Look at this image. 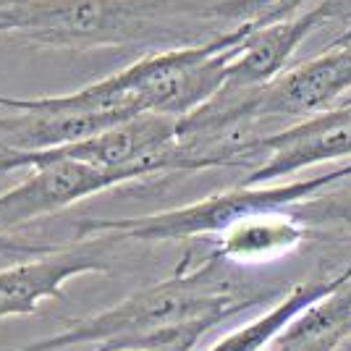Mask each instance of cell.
<instances>
[{"instance_id":"1","label":"cell","mask_w":351,"mask_h":351,"mask_svg":"<svg viewBox=\"0 0 351 351\" xmlns=\"http://www.w3.org/2000/svg\"><path fill=\"white\" fill-rule=\"evenodd\" d=\"M278 289H263L236 273L234 265L213 254L191 265L186 254L173 276L142 286L118 304L97 315L76 317L63 330L37 338L11 351H60L73 346L105 349H160L181 346L194 351L220 322L270 302Z\"/></svg>"},{"instance_id":"2","label":"cell","mask_w":351,"mask_h":351,"mask_svg":"<svg viewBox=\"0 0 351 351\" xmlns=\"http://www.w3.org/2000/svg\"><path fill=\"white\" fill-rule=\"evenodd\" d=\"M210 0H3L0 37L43 47H149L186 43Z\"/></svg>"},{"instance_id":"3","label":"cell","mask_w":351,"mask_h":351,"mask_svg":"<svg viewBox=\"0 0 351 351\" xmlns=\"http://www.w3.org/2000/svg\"><path fill=\"white\" fill-rule=\"evenodd\" d=\"M351 178V162L330 168L325 173L267 184V186H244L215 191L205 199L173 210H162L139 218H89L76 226V241L82 239H108V241H189L202 236H218L236 220L263 210H280L322 191L333 189L341 181Z\"/></svg>"},{"instance_id":"4","label":"cell","mask_w":351,"mask_h":351,"mask_svg":"<svg viewBox=\"0 0 351 351\" xmlns=\"http://www.w3.org/2000/svg\"><path fill=\"white\" fill-rule=\"evenodd\" d=\"M236 165H254L244 186H267L320 162H351V97L278 132L249 139L234 152Z\"/></svg>"},{"instance_id":"5","label":"cell","mask_w":351,"mask_h":351,"mask_svg":"<svg viewBox=\"0 0 351 351\" xmlns=\"http://www.w3.org/2000/svg\"><path fill=\"white\" fill-rule=\"evenodd\" d=\"M32 173L0 194V231L56 215L95 194L142 181L134 168H103L82 160H37Z\"/></svg>"},{"instance_id":"6","label":"cell","mask_w":351,"mask_h":351,"mask_svg":"<svg viewBox=\"0 0 351 351\" xmlns=\"http://www.w3.org/2000/svg\"><path fill=\"white\" fill-rule=\"evenodd\" d=\"M108 239H82L76 244H60L58 249L27 257L0 270V322L37 312L45 299L63 293L66 283L87 273L110 276L113 265L105 257Z\"/></svg>"},{"instance_id":"7","label":"cell","mask_w":351,"mask_h":351,"mask_svg":"<svg viewBox=\"0 0 351 351\" xmlns=\"http://www.w3.org/2000/svg\"><path fill=\"white\" fill-rule=\"evenodd\" d=\"M309 236V228L293 215L291 207L263 210L236 220L215 236L207 254L234 267H254L293 254Z\"/></svg>"},{"instance_id":"8","label":"cell","mask_w":351,"mask_h":351,"mask_svg":"<svg viewBox=\"0 0 351 351\" xmlns=\"http://www.w3.org/2000/svg\"><path fill=\"white\" fill-rule=\"evenodd\" d=\"M351 338V280L304 309L265 351H341Z\"/></svg>"},{"instance_id":"9","label":"cell","mask_w":351,"mask_h":351,"mask_svg":"<svg viewBox=\"0 0 351 351\" xmlns=\"http://www.w3.org/2000/svg\"><path fill=\"white\" fill-rule=\"evenodd\" d=\"M317 0H210L207 21L210 24H234L249 29H265L293 16L304 14L307 5Z\"/></svg>"},{"instance_id":"10","label":"cell","mask_w":351,"mask_h":351,"mask_svg":"<svg viewBox=\"0 0 351 351\" xmlns=\"http://www.w3.org/2000/svg\"><path fill=\"white\" fill-rule=\"evenodd\" d=\"M291 213L307 226L312 236L351 239V191H338L333 186L291 205Z\"/></svg>"},{"instance_id":"11","label":"cell","mask_w":351,"mask_h":351,"mask_svg":"<svg viewBox=\"0 0 351 351\" xmlns=\"http://www.w3.org/2000/svg\"><path fill=\"white\" fill-rule=\"evenodd\" d=\"M60 244H40V241H27V239H19L11 236L8 231H0V257H19V260H27V257H40L47 254L53 249H58Z\"/></svg>"},{"instance_id":"12","label":"cell","mask_w":351,"mask_h":351,"mask_svg":"<svg viewBox=\"0 0 351 351\" xmlns=\"http://www.w3.org/2000/svg\"><path fill=\"white\" fill-rule=\"evenodd\" d=\"M343 45H351V24L343 32H341L338 37H333V40L325 45V47H343Z\"/></svg>"},{"instance_id":"13","label":"cell","mask_w":351,"mask_h":351,"mask_svg":"<svg viewBox=\"0 0 351 351\" xmlns=\"http://www.w3.org/2000/svg\"><path fill=\"white\" fill-rule=\"evenodd\" d=\"M105 351H189L181 346H160V349H105Z\"/></svg>"},{"instance_id":"14","label":"cell","mask_w":351,"mask_h":351,"mask_svg":"<svg viewBox=\"0 0 351 351\" xmlns=\"http://www.w3.org/2000/svg\"><path fill=\"white\" fill-rule=\"evenodd\" d=\"M341 351H351V346H349V349H341Z\"/></svg>"},{"instance_id":"15","label":"cell","mask_w":351,"mask_h":351,"mask_svg":"<svg viewBox=\"0 0 351 351\" xmlns=\"http://www.w3.org/2000/svg\"><path fill=\"white\" fill-rule=\"evenodd\" d=\"M0 97H3V95H0Z\"/></svg>"}]
</instances>
